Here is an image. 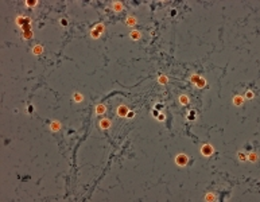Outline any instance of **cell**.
<instances>
[{
    "instance_id": "6da1fadb",
    "label": "cell",
    "mask_w": 260,
    "mask_h": 202,
    "mask_svg": "<svg viewBox=\"0 0 260 202\" xmlns=\"http://www.w3.org/2000/svg\"><path fill=\"white\" fill-rule=\"evenodd\" d=\"M174 163L178 167H186L187 163H189V155H186V154H177L175 158H174Z\"/></svg>"
},
{
    "instance_id": "7a4b0ae2",
    "label": "cell",
    "mask_w": 260,
    "mask_h": 202,
    "mask_svg": "<svg viewBox=\"0 0 260 202\" xmlns=\"http://www.w3.org/2000/svg\"><path fill=\"white\" fill-rule=\"evenodd\" d=\"M200 152H201V155H202V156L209 158V156H212V155L214 154V147L212 146L210 143H205V144H202V146H201Z\"/></svg>"
},
{
    "instance_id": "3957f363",
    "label": "cell",
    "mask_w": 260,
    "mask_h": 202,
    "mask_svg": "<svg viewBox=\"0 0 260 202\" xmlns=\"http://www.w3.org/2000/svg\"><path fill=\"white\" fill-rule=\"evenodd\" d=\"M15 23H16V26L20 28V27H23L25 25H27V23H30V25H31V18L23 16V15H18V16H16V19H15Z\"/></svg>"
},
{
    "instance_id": "277c9868",
    "label": "cell",
    "mask_w": 260,
    "mask_h": 202,
    "mask_svg": "<svg viewBox=\"0 0 260 202\" xmlns=\"http://www.w3.org/2000/svg\"><path fill=\"white\" fill-rule=\"evenodd\" d=\"M128 112H130V109H128V107L124 105V104L119 105L117 109H116V113H117L119 117H127V113H128Z\"/></svg>"
},
{
    "instance_id": "5b68a950",
    "label": "cell",
    "mask_w": 260,
    "mask_h": 202,
    "mask_svg": "<svg viewBox=\"0 0 260 202\" xmlns=\"http://www.w3.org/2000/svg\"><path fill=\"white\" fill-rule=\"evenodd\" d=\"M99 127L100 129H102V131H107V129H109L111 127H112V121L109 120V119H101L99 121Z\"/></svg>"
},
{
    "instance_id": "8992f818",
    "label": "cell",
    "mask_w": 260,
    "mask_h": 202,
    "mask_svg": "<svg viewBox=\"0 0 260 202\" xmlns=\"http://www.w3.org/2000/svg\"><path fill=\"white\" fill-rule=\"evenodd\" d=\"M61 128H62V124H61V121H58V120L51 121L49 126V129L51 132H58V131H61Z\"/></svg>"
},
{
    "instance_id": "52a82bcc",
    "label": "cell",
    "mask_w": 260,
    "mask_h": 202,
    "mask_svg": "<svg viewBox=\"0 0 260 202\" xmlns=\"http://www.w3.org/2000/svg\"><path fill=\"white\" fill-rule=\"evenodd\" d=\"M244 101H245V98L242 97V96H240V94H236L232 98V102L235 107H242V105H244Z\"/></svg>"
},
{
    "instance_id": "ba28073f",
    "label": "cell",
    "mask_w": 260,
    "mask_h": 202,
    "mask_svg": "<svg viewBox=\"0 0 260 202\" xmlns=\"http://www.w3.org/2000/svg\"><path fill=\"white\" fill-rule=\"evenodd\" d=\"M137 23V19L136 16H134V15H128V16L125 18V26L127 27H135Z\"/></svg>"
},
{
    "instance_id": "9c48e42d",
    "label": "cell",
    "mask_w": 260,
    "mask_h": 202,
    "mask_svg": "<svg viewBox=\"0 0 260 202\" xmlns=\"http://www.w3.org/2000/svg\"><path fill=\"white\" fill-rule=\"evenodd\" d=\"M112 10L113 12L119 14V12H121L124 10V4L121 1H112Z\"/></svg>"
},
{
    "instance_id": "30bf717a",
    "label": "cell",
    "mask_w": 260,
    "mask_h": 202,
    "mask_svg": "<svg viewBox=\"0 0 260 202\" xmlns=\"http://www.w3.org/2000/svg\"><path fill=\"white\" fill-rule=\"evenodd\" d=\"M207 85V81H206V78H204V77H201L200 76V78H198L197 81H196V84H194V86L197 88V89H204L205 86Z\"/></svg>"
},
{
    "instance_id": "8fae6325",
    "label": "cell",
    "mask_w": 260,
    "mask_h": 202,
    "mask_svg": "<svg viewBox=\"0 0 260 202\" xmlns=\"http://www.w3.org/2000/svg\"><path fill=\"white\" fill-rule=\"evenodd\" d=\"M130 38L132 39V41H139V39L142 38V32L140 31H137V30H131V32H130Z\"/></svg>"
},
{
    "instance_id": "7c38bea8",
    "label": "cell",
    "mask_w": 260,
    "mask_h": 202,
    "mask_svg": "<svg viewBox=\"0 0 260 202\" xmlns=\"http://www.w3.org/2000/svg\"><path fill=\"white\" fill-rule=\"evenodd\" d=\"M96 115H104L107 112V107H105V104H97L96 105Z\"/></svg>"
},
{
    "instance_id": "4fadbf2b",
    "label": "cell",
    "mask_w": 260,
    "mask_h": 202,
    "mask_svg": "<svg viewBox=\"0 0 260 202\" xmlns=\"http://www.w3.org/2000/svg\"><path fill=\"white\" fill-rule=\"evenodd\" d=\"M43 46L42 45H35L34 47H32V54L34 55H42L43 54Z\"/></svg>"
},
{
    "instance_id": "5bb4252c",
    "label": "cell",
    "mask_w": 260,
    "mask_h": 202,
    "mask_svg": "<svg viewBox=\"0 0 260 202\" xmlns=\"http://www.w3.org/2000/svg\"><path fill=\"white\" fill-rule=\"evenodd\" d=\"M178 101H179L181 105H189L190 104V98H189V96H186V94H181L179 97H178Z\"/></svg>"
},
{
    "instance_id": "9a60e30c",
    "label": "cell",
    "mask_w": 260,
    "mask_h": 202,
    "mask_svg": "<svg viewBox=\"0 0 260 202\" xmlns=\"http://www.w3.org/2000/svg\"><path fill=\"white\" fill-rule=\"evenodd\" d=\"M169 82V77L166 76V74H160V76L158 77V84L159 85H166Z\"/></svg>"
},
{
    "instance_id": "2e32d148",
    "label": "cell",
    "mask_w": 260,
    "mask_h": 202,
    "mask_svg": "<svg viewBox=\"0 0 260 202\" xmlns=\"http://www.w3.org/2000/svg\"><path fill=\"white\" fill-rule=\"evenodd\" d=\"M247 160H249V162H252V163H256L257 162V154L256 152L247 154Z\"/></svg>"
},
{
    "instance_id": "e0dca14e",
    "label": "cell",
    "mask_w": 260,
    "mask_h": 202,
    "mask_svg": "<svg viewBox=\"0 0 260 202\" xmlns=\"http://www.w3.org/2000/svg\"><path fill=\"white\" fill-rule=\"evenodd\" d=\"M25 4H26V7H28V8H34L39 4V1L38 0H26Z\"/></svg>"
},
{
    "instance_id": "ac0fdd59",
    "label": "cell",
    "mask_w": 260,
    "mask_h": 202,
    "mask_svg": "<svg viewBox=\"0 0 260 202\" xmlns=\"http://www.w3.org/2000/svg\"><path fill=\"white\" fill-rule=\"evenodd\" d=\"M205 201H207V202H213V201H216L217 199V197H216V194L214 193H206L205 194Z\"/></svg>"
},
{
    "instance_id": "d6986e66",
    "label": "cell",
    "mask_w": 260,
    "mask_h": 202,
    "mask_svg": "<svg viewBox=\"0 0 260 202\" xmlns=\"http://www.w3.org/2000/svg\"><path fill=\"white\" fill-rule=\"evenodd\" d=\"M32 36H34V31H32V30H30V31H23V32H22V38L26 39V41L31 39Z\"/></svg>"
},
{
    "instance_id": "ffe728a7",
    "label": "cell",
    "mask_w": 260,
    "mask_h": 202,
    "mask_svg": "<svg viewBox=\"0 0 260 202\" xmlns=\"http://www.w3.org/2000/svg\"><path fill=\"white\" fill-rule=\"evenodd\" d=\"M73 101H76V102H82V101H84V96H82L80 92H76V93H73Z\"/></svg>"
},
{
    "instance_id": "44dd1931",
    "label": "cell",
    "mask_w": 260,
    "mask_h": 202,
    "mask_svg": "<svg viewBox=\"0 0 260 202\" xmlns=\"http://www.w3.org/2000/svg\"><path fill=\"white\" fill-rule=\"evenodd\" d=\"M93 28H95V30H97V31H99L100 34H104V31H105V26L102 25V23H99V25H96Z\"/></svg>"
},
{
    "instance_id": "7402d4cb",
    "label": "cell",
    "mask_w": 260,
    "mask_h": 202,
    "mask_svg": "<svg viewBox=\"0 0 260 202\" xmlns=\"http://www.w3.org/2000/svg\"><path fill=\"white\" fill-rule=\"evenodd\" d=\"M242 97L247 98V100H253V98H255V93H253L252 90H247L245 94H244Z\"/></svg>"
},
{
    "instance_id": "603a6c76",
    "label": "cell",
    "mask_w": 260,
    "mask_h": 202,
    "mask_svg": "<svg viewBox=\"0 0 260 202\" xmlns=\"http://www.w3.org/2000/svg\"><path fill=\"white\" fill-rule=\"evenodd\" d=\"M90 36L93 39H99L100 36H101V34H100L99 31H97V30H95V28H92L90 30Z\"/></svg>"
},
{
    "instance_id": "cb8c5ba5",
    "label": "cell",
    "mask_w": 260,
    "mask_h": 202,
    "mask_svg": "<svg viewBox=\"0 0 260 202\" xmlns=\"http://www.w3.org/2000/svg\"><path fill=\"white\" fill-rule=\"evenodd\" d=\"M237 156H239V159L241 160V162H245V160H247V156H245V154H244V152H239V154H237Z\"/></svg>"
},
{
    "instance_id": "d4e9b609",
    "label": "cell",
    "mask_w": 260,
    "mask_h": 202,
    "mask_svg": "<svg viewBox=\"0 0 260 202\" xmlns=\"http://www.w3.org/2000/svg\"><path fill=\"white\" fill-rule=\"evenodd\" d=\"M158 120H159V121H165V120H166V115H165V113H159V115H158Z\"/></svg>"
},
{
    "instance_id": "484cf974",
    "label": "cell",
    "mask_w": 260,
    "mask_h": 202,
    "mask_svg": "<svg viewBox=\"0 0 260 202\" xmlns=\"http://www.w3.org/2000/svg\"><path fill=\"white\" fill-rule=\"evenodd\" d=\"M135 117V112H128V113H127V119H134Z\"/></svg>"
},
{
    "instance_id": "4316f807",
    "label": "cell",
    "mask_w": 260,
    "mask_h": 202,
    "mask_svg": "<svg viewBox=\"0 0 260 202\" xmlns=\"http://www.w3.org/2000/svg\"><path fill=\"white\" fill-rule=\"evenodd\" d=\"M61 25H62V26H67V20H66V19H61Z\"/></svg>"
}]
</instances>
